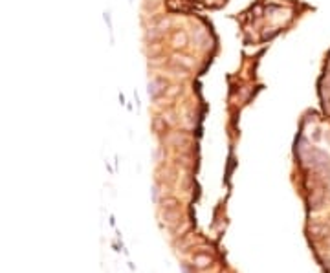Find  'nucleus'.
Listing matches in <instances>:
<instances>
[{
  "instance_id": "obj_1",
  "label": "nucleus",
  "mask_w": 330,
  "mask_h": 273,
  "mask_svg": "<svg viewBox=\"0 0 330 273\" xmlns=\"http://www.w3.org/2000/svg\"><path fill=\"white\" fill-rule=\"evenodd\" d=\"M209 262H211V257L209 255H198L196 257V266L198 268H206Z\"/></svg>"
}]
</instances>
